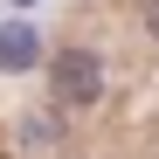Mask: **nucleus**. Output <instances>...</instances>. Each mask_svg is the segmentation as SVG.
Segmentation results:
<instances>
[{"label":"nucleus","instance_id":"obj_4","mask_svg":"<svg viewBox=\"0 0 159 159\" xmlns=\"http://www.w3.org/2000/svg\"><path fill=\"white\" fill-rule=\"evenodd\" d=\"M14 7H35V0H14Z\"/></svg>","mask_w":159,"mask_h":159},{"label":"nucleus","instance_id":"obj_2","mask_svg":"<svg viewBox=\"0 0 159 159\" xmlns=\"http://www.w3.org/2000/svg\"><path fill=\"white\" fill-rule=\"evenodd\" d=\"M35 62H42V28H35V21H7V28H0V69L21 76Z\"/></svg>","mask_w":159,"mask_h":159},{"label":"nucleus","instance_id":"obj_3","mask_svg":"<svg viewBox=\"0 0 159 159\" xmlns=\"http://www.w3.org/2000/svg\"><path fill=\"white\" fill-rule=\"evenodd\" d=\"M145 35L159 42V0H145Z\"/></svg>","mask_w":159,"mask_h":159},{"label":"nucleus","instance_id":"obj_1","mask_svg":"<svg viewBox=\"0 0 159 159\" xmlns=\"http://www.w3.org/2000/svg\"><path fill=\"white\" fill-rule=\"evenodd\" d=\"M48 97L62 104V111H90V104L104 97V56L83 42H69L48 56Z\"/></svg>","mask_w":159,"mask_h":159}]
</instances>
